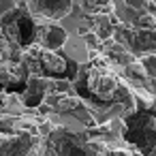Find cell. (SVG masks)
<instances>
[{
    "instance_id": "cell-1",
    "label": "cell",
    "mask_w": 156,
    "mask_h": 156,
    "mask_svg": "<svg viewBox=\"0 0 156 156\" xmlns=\"http://www.w3.org/2000/svg\"><path fill=\"white\" fill-rule=\"evenodd\" d=\"M83 83H86L88 94L98 103H115V101H122L126 96V94H122L124 90H122L118 75L103 60H96L86 69Z\"/></svg>"
},
{
    "instance_id": "cell-2",
    "label": "cell",
    "mask_w": 156,
    "mask_h": 156,
    "mask_svg": "<svg viewBox=\"0 0 156 156\" xmlns=\"http://www.w3.org/2000/svg\"><path fill=\"white\" fill-rule=\"evenodd\" d=\"M124 137L139 150L147 152L156 143V120L150 111H137L126 120Z\"/></svg>"
}]
</instances>
